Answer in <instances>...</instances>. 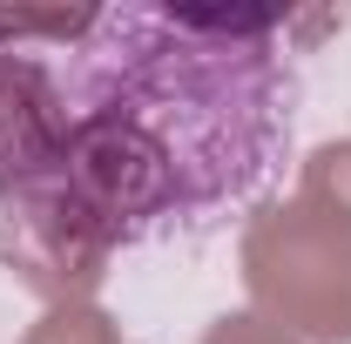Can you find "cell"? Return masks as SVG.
I'll list each match as a JSON object with an SVG mask.
<instances>
[{
  "label": "cell",
  "mask_w": 351,
  "mask_h": 344,
  "mask_svg": "<svg viewBox=\"0 0 351 344\" xmlns=\"http://www.w3.org/2000/svg\"><path fill=\"white\" fill-rule=\"evenodd\" d=\"M0 196L88 243L217 223L284 169L298 68L277 14L101 7L61 47L0 54Z\"/></svg>",
  "instance_id": "6da1fadb"
}]
</instances>
